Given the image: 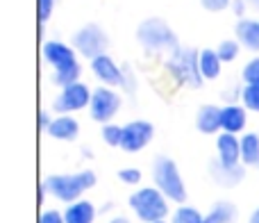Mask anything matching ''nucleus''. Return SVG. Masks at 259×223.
<instances>
[{
  "label": "nucleus",
  "instance_id": "6",
  "mask_svg": "<svg viewBox=\"0 0 259 223\" xmlns=\"http://www.w3.org/2000/svg\"><path fill=\"white\" fill-rule=\"evenodd\" d=\"M150 175H152V184L168 198L173 205H184L189 198L187 184H184V178L180 173L175 160H170L168 155H157L152 160L150 166Z\"/></svg>",
  "mask_w": 259,
  "mask_h": 223
},
{
  "label": "nucleus",
  "instance_id": "1",
  "mask_svg": "<svg viewBox=\"0 0 259 223\" xmlns=\"http://www.w3.org/2000/svg\"><path fill=\"white\" fill-rule=\"evenodd\" d=\"M41 59L50 68V82L59 89L66 85L80 82L82 78V64L80 55L75 53L71 44L62 39H44L41 44Z\"/></svg>",
  "mask_w": 259,
  "mask_h": 223
},
{
  "label": "nucleus",
  "instance_id": "7",
  "mask_svg": "<svg viewBox=\"0 0 259 223\" xmlns=\"http://www.w3.org/2000/svg\"><path fill=\"white\" fill-rule=\"evenodd\" d=\"M71 46L75 48V53L84 59H96L100 55H105L109 50V34L105 32V27L100 23H84L82 27H77L71 36Z\"/></svg>",
  "mask_w": 259,
  "mask_h": 223
},
{
  "label": "nucleus",
  "instance_id": "25",
  "mask_svg": "<svg viewBox=\"0 0 259 223\" xmlns=\"http://www.w3.org/2000/svg\"><path fill=\"white\" fill-rule=\"evenodd\" d=\"M239 103L250 112V114H259V85H243Z\"/></svg>",
  "mask_w": 259,
  "mask_h": 223
},
{
  "label": "nucleus",
  "instance_id": "33",
  "mask_svg": "<svg viewBox=\"0 0 259 223\" xmlns=\"http://www.w3.org/2000/svg\"><path fill=\"white\" fill-rule=\"evenodd\" d=\"M55 114H50V109H41L39 112V130L46 134V130L50 128V123H53Z\"/></svg>",
  "mask_w": 259,
  "mask_h": 223
},
{
  "label": "nucleus",
  "instance_id": "34",
  "mask_svg": "<svg viewBox=\"0 0 259 223\" xmlns=\"http://www.w3.org/2000/svg\"><path fill=\"white\" fill-rule=\"evenodd\" d=\"M248 223H259V207L250 212V216H248Z\"/></svg>",
  "mask_w": 259,
  "mask_h": 223
},
{
  "label": "nucleus",
  "instance_id": "11",
  "mask_svg": "<svg viewBox=\"0 0 259 223\" xmlns=\"http://www.w3.org/2000/svg\"><path fill=\"white\" fill-rule=\"evenodd\" d=\"M91 73L103 87H121L123 85V64H118L109 53L91 59Z\"/></svg>",
  "mask_w": 259,
  "mask_h": 223
},
{
  "label": "nucleus",
  "instance_id": "4",
  "mask_svg": "<svg viewBox=\"0 0 259 223\" xmlns=\"http://www.w3.org/2000/svg\"><path fill=\"white\" fill-rule=\"evenodd\" d=\"M127 207L141 223H155V221H168L170 216V201L155 187V184H146V187H137L127 196Z\"/></svg>",
  "mask_w": 259,
  "mask_h": 223
},
{
  "label": "nucleus",
  "instance_id": "14",
  "mask_svg": "<svg viewBox=\"0 0 259 223\" xmlns=\"http://www.w3.org/2000/svg\"><path fill=\"white\" fill-rule=\"evenodd\" d=\"M216 160L225 166H241V137L230 132L216 134Z\"/></svg>",
  "mask_w": 259,
  "mask_h": 223
},
{
  "label": "nucleus",
  "instance_id": "8",
  "mask_svg": "<svg viewBox=\"0 0 259 223\" xmlns=\"http://www.w3.org/2000/svg\"><path fill=\"white\" fill-rule=\"evenodd\" d=\"M123 107V96L118 89L114 87H96L91 94V103H89V116L91 121L105 125V123H114V119L118 116V112Z\"/></svg>",
  "mask_w": 259,
  "mask_h": 223
},
{
  "label": "nucleus",
  "instance_id": "22",
  "mask_svg": "<svg viewBox=\"0 0 259 223\" xmlns=\"http://www.w3.org/2000/svg\"><path fill=\"white\" fill-rule=\"evenodd\" d=\"M168 223H205V214L193 205H175L168 216Z\"/></svg>",
  "mask_w": 259,
  "mask_h": 223
},
{
  "label": "nucleus",
  "instance_id": "12",
  "mask_svg": "<svg viewBox=\"0 0 259 223\" xmlns=\"http://www.w3.org/2000/svg\"><path fill=\"white\" fill-rule=\"evenodd\" d=\"M246 166H225V164H221L219 160H209V164H207V173H209V178H211V182L214 184H219V187H223V189H234V187H239V184L246 180Z\"/></svg>",
  "mask_w": 259,
  "mask_h": 223
},
{
  "label": "nucleus",
  "instance_id": "9",
  "mask_svg": "<svg viewBox=\"0 0 259 223\" xmlns=\"http://www.w3.org/2000/svg\"><path fill=\"white\" fill-rule=\"evenodd\" d=\"M91 94H94V89H89V85H84L82 80L73 82V85H66L55 96L53 114H75V112L89 109Z\"/></svg>",
  "mask_w": 259,
  "mask_h": 223
},
{
  "label": "nucleus",
  "instance_id": "3",
  "mask_svg": "<svg viewBox=\"0 0 259 223\" xmlns=\"http://www.w3.org/2000/svg\"><path fill=\"white\" fill-rule=\"evenodd\" d=\"M137 44L146 50L148 55H164L168 57L170 53L180 48V39L175 34V30L170 27L168 21H164L161 16H148L134 30Z\"/></svg>",
  "mask_w": 259,
  "mask_h": 223
},
{
  "label": "nucleus",
  "instance_id": "29",
  "mask_svg": "<svg viewBox=\"0 0 259 223\" xmlns=\"http://www.w3.org/2000/svg\"><path fill=\"white\" fill-rule=\"evenodd\" d=\"M198 3H200V7L207 9L209 14H221V12H225V9H230L232 0H198Z\"/></svg>",
  "mask_w": 259,
  "mask_h": 223
},
{
  "label": "nucleus",
  "instance_id": "38",
  "mask_svg": "<svg viewBox=\"0 0 259 223\" xmlns=\"http://www.w3.org/2000/svg\"><path fill=\"white\" fill-rule=\"evenodd\" d=\"M257 132H259V130H257Z\"/></svg>",
  "mask_w": 259,
  "mask_h": 223
},
{
  "label": "nucleus",
  "instance_id": "37",
  "mask_svg": "<svg viewBox=\"0 0 259 223\" xmlns=\"http://www.w3.org/2000/svg\"><path fill=\"white\" fill-rule=\"evenodd\" d=\"M155 223H168V221H155Z\"/></svg>",
  "mask_w": 259,
  "mask_h": 223
},
{
  "label": "nucleus",
  "instance_id": "19",
  "mask_svg": "<svg viewBox=\"0 0 259 223\" xmlns=\"http://www.w3.org/2000/svg\"><path fill=\"white\" fill-rule=\"evenodd\" d=\"M198 64H200V73L207 80H219L223 73V59L219 57L216 48H202L198 53Z\"/></svg>",
  "mask_w": 259,
  "mask_h": 223
},
{
  "label": "nucleus",
  "instance_id": "15",
  "mask_svg": "<svg viewBox=\"0 0 259 223\" xmlns=\"http://www.w3.org/2000/svg\"><path fill=\"white\" fill-rule=\"evenodd\" d=\"M46 137L53 141H64L71 143L80 137V121L73 114H55L50 128L46 130Z\"/></svg>",
  "mask_w": 259,
  "mask_h": 223
},
{
  "label": "nucleus",
  "instance_id": "16",
  "mask_svg": "<svg viewBox=\"0 0 259 223\" xmlns=\"http://www.w3.org/2000/svg\"><path fill=\"white\" fill-rule=\"evenodd\" d=\"M234 39L241 44L243 50L259 55V18H239L234 23Z\"/></svg>",
  "mask_w": 259,
  "mask_h": 223
},
{
  "label": "nucleus",
  "instance_id": "5",
  "mask_svg": "<svg viewBox=\"0 0 259 223\" xmlns=\"http://www.w3.org/2000/svg\"><path fill=\"white\" fill-rule=\"evenodd\" d=\"M198 53L200 50L189 48V46H180L175 53H170L164 59V68L170 76V80L178 87L184 89H200L205 85V78L200 73V64H198Z\"/></svg>",
  "mask_w": 259,
  "mask_h": 223
},
{
  "label": "nucleus",
  "instance_id": "27",
  "mask_svg": "<svg viewBox=\"0 0 259 223\" xmlns=\"http://www.w3.org/2000/svg\"><path fill=\"white\" fill-rule=\"evenodd\" d=\"M243 85H259V55H252L241 68Z\"/></svg>",
  "mask_w": 259,
  "mask_h": 223
},
{
  "label": "nucleus",
  "instance_id": "2",
  "mask_svg": "<svg viewBox=\"0 0 259 223\" xmlns=\"http://www.w3.org/2000/svg\"><path fill=\"white\" fill-rule=\"evenodd\" d=\"M41 184L46 187L50 198L71 205L98 184V175L94 169H82L75 173H50L41 180Z\"/></svg>",
  "mask_w": 259,
  "mask_h": 223
},
{
  "label": "nucleus",
  "instance_id": "31",
  "mask_svg": "<svg viewBox=\"0 0 259 223\" xmlns=\"http://www.w3.org/2000/svg\"><path fill=\"white\" fill-rule=\"evenodd\" d=\"M39 223H66L64 221V212H59V210H41V214H39Z\"/></svg>",
  "mask_w": 259,
  "mask_h": 223
},
{
  "label": "nucleus",
  "instance_id": "21",
  "mask_svg": "<svg viewBox=\"0 0 259 223\" xmlns=\"http://www.w3.org/2000/svg\"><path fill=\"white\" fill-rule=\"evenodd\" d=\"M237 216H239V210L234 203L216 201L209 207V212H205V223H234Z\"/></svg>",
  "mask_w": 259,
  "mask_h": 223
},
{
  "label": "nucleus",
  "instance_id": "20",
  "mask_svg": "<svg viewBox=\"0 0 259 223\" xmlns=\"http://www.w3.org/2000/svg\"><path fill=\"white\" fill-rule=\"evenodd\" d=\"M241 164L246 169H259V132L241 134Z\"/></svg>",
  "mask_w": 259,
  "mask_h": 223
},
{
  "label": "nucleus",
  "instance_id": "26",
  "mask_svg": "<svg viewBox=\"0 0 259 223\" xmlns=\"http://www.w3.org/2000/svg\"><path fill=\"white\" fill-rule=\"evenodd\" d=\"M116 178H118V182L127 184V187H141L143 171L139 166H123V169H118Z\"/></svg>",
  "mask_w": 259,
  "mask_h": 223
},
{
  "label": "nucleus",
  "instance_id": "24",
  "mask_svg": "<svg viewBox=\"0 0 259 223\" xmlns=\"http://www.w3.org/2000/svg\"><path fill=\"white\" fill-rule=\"evenodd\" d=\"M216 53H219V57L223 59V64L237 62L239 55H241V44H239L237 39H223V41H219V46H216Z\"/></svg>",
  "mask_w": 259,
  "mask_h": 223
},
{
  "label": "nucleus",
  "instance_id": "32",
  "mask_svg": "<svg viewBox=\"0 0 259 223\" xmlns=\"http://www.w3.org/2000/svg\"><path fill=\"white\" fill-rule=\"evenodd\" d=\"M230 9H232V14L237 16V21H239V18H246V14H248V9H250V5H248L246 0H232Z\"/></svg>",
  "mask_w": 259,
  "mask_h": 223
},
{
  "label": "nucleus",
  "instance_id": "35",
  "mask_svg": "<svg viewBox=\"0 0 259 223\" xmlns=\"http://www.w3.org/2000/svg\"><path fill=\"white\" fill-rule=\"evenodd\" d=\"M109 223H132L127 219V216H123V214H116L114 219H109Z\"/></svg>",
  "mask_w": 259,
  "mask_h": 223
},
{
  "label": "nucleus",
  "instance_id": "28",
  "mask_svg": "<svg viewBox=\"0 0 259 223\" xmlns=\"http://www.w3.org/2000/svg\"><path fill=\"white\" fill-rule=\"evenodd\" d=\"M121 89L125 91L130 98H132V96L137 94V89H139V82H137V76H134V68L130 66L127 62L123 64V85H121Z\"/></svg>",
  "mask_w": 259,
  "mask_h": 223
},
{
  "label": "nucleus",
  "instance_id": "23",
  "mask_svg": "<svg viewBox=\"0 0 259 223\" xmlns=\"http://www.w3.org/2000/svg\"><path fill=\"white\" fill-rule=\"evenodd\" d=\"M100 139H103V143H105V146H109V148H121L123 125H118V123L100 125Z\"/></svg>",
  "mask_w": 259,
  "mask_h": 223
},
{
  "label": "nucleus",
  "instance_id": "36",
  "mask_svg": "<svg viewBox=\"0 0 259 223\" xmlns=\"http://www.w3.org/2000/svg\"><path fill=\"white\" fill-rule=\"evenodd\" d=\"M248 5H250V7H255V9H259V0H246Z\"/></svg>",
  "mask_w": 259,
  "mask_h": 223
},
{
  "label": "nucleus",
  "instance_id": "10",
  "mask_svg": "<svg viewBox=\"0 0 259 223\" xmlns=\"http://www.w3.org/2000/svg\"><path fill=\"white\" fill-rule=\"evenodd\" d=\"M155 139V125L148 119H134L127 121L123 125V141H121V151L127 155L146 151Z\"/></svg>",
  "mask_w": 259,
  "mask_h": 223
},
{
  "label": "nucleus",
  "instance_id": "18",
  "mask_svg": "<svg viewBox=\"0 0 259 223\" xmlns=\"http://www.w3.org/2000/svg\"><path fill=\"white\" fill-rule=\"evenodd\" d=\"M62 212H64V221L66 223H96V216H98V207L91 201H87V198L71 203Z\"/></svg>",
  "mask_w": 259,
  "mask_h": 223
},
{
  "label": "nucleus",
  "instance_id": "13",
  "mask_svg": "<svg viewBox=\"0 0 259 223\" xmlns=\"http://www.w3.org/2000/svg\"><path fill=\"white\" fill-rule=\"evenodd\" d=\"M248 128V109L241 103H225L221 105V132L230 134H246Z\"/></svg>",
  "mask_w": 259,
  "mask_h": 223
},
{
  "label": "nucleus",
  "instance_id": "30",
  "mask_svg": "<svg viewBox=\"0 0 259 223\" xmlns=\"http://www.w3.org/2000/svg\"><path fill=\"white\" fill-rule=\"evenodd\" d=\"M55 7H57V0H39V23L46 25L53 16Z\"/></svg>",
  "mask_w": 259,
  "mask_h": 223
},
{
  "label": "nucleus",
  "instance_id": "17",
  "mask_svg": "<svg viewBox=\"0 0 259 223\" xmlns=\"http://www.w3.org/2000/svg\"><path fill=\"white\" fill-rule=\"evenodd\" d=\"M196 130L200 134H207V137H214V134L221 132V107L219 105L205 103L200 105L196 112Z\"/></svg>",
  "mask_w": 259,
  "mask_h": 223
}]
</instances>
